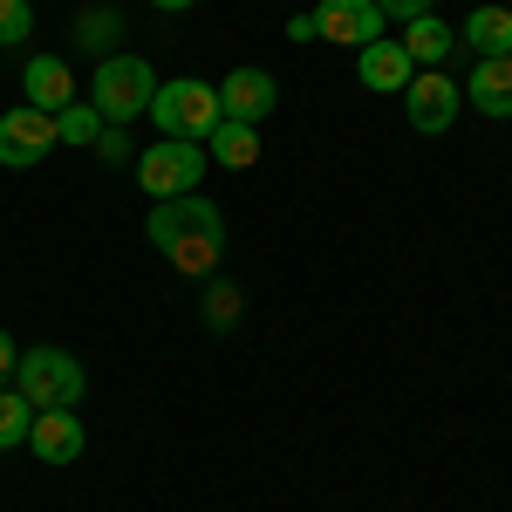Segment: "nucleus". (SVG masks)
<instances>
[{
    "label": "nucleus",
    "mask_w": 512,
    "mask_h": 512,
    "mask_svg": "<svg viewBox=\"0 0 512 512\" xmlns=\"http://www.w3.org/2000/svg\"><path fill=\"white\" fill-rule=\"evenodd\" d=\"M28 424H35V403L14 390H0V451H14V444H28Z\"/></svg>",
    "instance_id": "f3484780"
},
{
    "label": "nucleus",
    "mask_w": 512,
    "mask_h": 512,
    "mask_svg": "<svg viewBox=\"0 0 512 512\" xmlns=\"http://www.w3.org/2000/svg\"><path fill=\"white\" fill-rule=\"evenodd\" d=\"M274 103H280V82L267 69H233L219 82V117L226 123H260V117H274Z\"/></svg>",
    "instance_id": "1a4fd4ad"
},
{
    "label": "nucleus",
    "mask_w": 512,
    "mask_h": 512,
    "mask_svg": "<svg viewBox=\"0 0 512 512\" xmlns=\"http://www.w3.org/2000/svg\"><path fill=\"white\" fill-rule=\"evenodd\" d=\"M205 178V144L192 137H158L151 151H137V185L151 198H192Z\"/></svg>",
    "instance_id": "20e7f679"
},
{
    "label": "nucleus",
    "mask_w": 512,
    "mask_h": 512,
    "mask_svg": "<svg viewBox=\"0 0 512 512\" xmlns=\"http://www.w3.org/2000/svg\"><path fill=\"white\" fill-rule=\"evenodd\" d=\"M458 41L472 48L478 62H485V55H512V7H478L472 21L458 28Z\"/></svg>",
    "instance_id": "2eb2a0df"
},
{
    "label": "nucleus",
    "mask_w": 512,
    "mask_h": 512,
    "mask_svg": "<svg viewBox=\"0 0 512 512\" xmlns=\"http://www.w3.org/2000/svg\"><path fill=\"white\" fill-rule=\"evenodd\" d=\"M89 151H96V158H103V164H123V158H130V137H123L117 123H103V137H96Z\"/></svg>",
    "instance_id": "4be33fe9"
},
{
    "label": "nucleus",
    "mask_w": 512,
    "mask_h": 512,
    "mask_svg": "<svg viewBox=\"0 0 512 512\" xmlns=\"http://www.w3.org/2000/svg\"><path fill=\"white\" fill-rule=\"evenodd\" d=\"M151 7H164V14H185V7H198V0H151Z\"/></svg>",
    "instance_id": "393cba45"
},
{
    "label": "nucleus",
    "mask_w": 512,
    "mask_h": 512,
    "mask_svg": "<svg viewBox=\"0 0 512 512\" xmlns=\"http://www.w3.org/2000/svg\"><path fill=\"white\" fill-rule=\"evenodd\" d=\"M55 151V117L35 110V103H14V110H0V164L7 171H28Z\"/></svg>",
    "instance_id": "423d86ee"
},
{
    "label": "nucleus",
    "mask_w": 512,
    "mask_h": 512,
    "mask_svg": "<svg viewBox=\"0 0 512 512\" xmlns=\"http://www.w3.org/2000/svg\"><path fill=\"white\" fill-rule=\"evenodd\" d=\"M315 35L335 48H369V41H383V7L376 0H321Z\"/></svg>",
    "instance_id": "0eeeda50"
},
{
    "label": "nucleus",
    "mask_w": 512,
    "mask_h": 512,
    "mask_svg": "<svg viewBox=\"0 0 512 512\" xmlns=\"http://www.w3.org/2000/svg\"><path fill=\"white\" fill-rule=\"evenodd\" d=\"M205 321H212V328H233V321H239V287L219 280V287L205 294Z\"/></svg>",
    "instance_id": "aec40b11"
},
{
    "label": "nucleus",
    "mask_w": 512,
    "mask_h": 512,
    "mask_svg": "<svg viewBox=\"0 0 512 512\" xmlns=\"http://www.w3.org/2000/svg\"><path fill=\"white\" fill-rule=\"evenodd\" d=\"M14 362H21V349H14V342H7V335H0V390H7V383H14Z\"/></svg>",
    "instance_id": "b1692460"
},
{
    "label": "nucleus",
    "mask_w": 512,
    "mask_h": 512,
    "mask_svg": "<svg viewBox=\"0 0 512 512\" xmlns=\"http://www.w3.org/2000/svg\"><path fill=\"white\" fill-rule=\"evenodd\" d=\"M123 21H117V7H110V14H103V7H96V14H82V48H103V35H117Z\"/></svg>",
    "instance_id": "412c9836"
},
{
    "label": "nucleus",
    "mask_w": 512,
    "mask_h": 512,
    "mask_svg": "<svg viewBox=\"0 0 512 512\" xmlns=\"http://www.w3.org/2000/svg\"><path fill=\"white\" fill-rule=\"evenodd\" d=\"M355 76L376 96H403L410 76H417V62L403 55V41H369V48H355Z\"/></svg>",
    "instance_id": "9d476101"
},
{
    "label": "nucleus",
    "mask_w": 512,
    "mask_h": 512,
    "mask_svg": "<svg viewBox=\"0 0 512 512\" xmlns=\"http://www.w3.org/2000/svg\"><path fill=\"white\" fill-rule=\"evenodd\" d=\"M28 451H35L41 465H76V458H82L76 410H35V424H28Z\"/></svg>",
    "instance_id": "9b49d317"
},
{
    "label": "nucleus",
    "mask_w": 512,
    "mask_h": 512,
    "mask_svg": "<svg viewBox=\"0 0 512 512\" xmlns=\"http://www.w3.org/2000/svg\"><path fill=\"white\" fill-rule=\"evenodd\" d=\"M205 158H219L226 171H253L260 164V137H253V123H212V137H205Z\"/></svg>",
    "instance_id": "dca6fc26"
},
{
    "label": "nucleus",
    "mask_w": 512,
    "mask_h": 512,
    "mask_svg": "<svg viewBox=\"0 0 512 512\" xmlns=\"http://www.w3.org/2000/svg\"><path fill=\"white\" fill-rule=\"evenodd\" d=\"M144 233L151 246H164V260L178 267V274H219V253H226V219H219V205H205V198H158L151 205V219H144Z\"/></svg>",
    "instance_id": "f257e3e1"
},
{
    "label": "nucleus",
    "mask_w": 512,
    "mask_h": 512,
    "mask_svg": "<svg viewBox=\"0 0 512 512\" xmlns=\"http://www.w3.org/2000/svg\"><path fill=\"white\" fill-rule=\"evenodd\" d=\"M458 103H465V89L444 76V69H431V76H410V89H403V110H410V130H424V137H437V130H451V117H458Z\"/></svg>",
    "instance_id": "6e6552de"
},
{
    "label": "nucleus",
    "mask_w": 512,
    "mask_h": 512,
    "mask_svg": "<svg viewBox=\"0 0 512 512\" xmlns=\"http://www.w3.org/2000/svg\"><path fill=\"white\" fill-rule=\"evenodd\" d=\"M383 7V21H417V14H431L437 0H376Z\"/></svg>",
    "instance_id": "5701e85b"
},
{
    "label": "nucleus",
    "mask_w": 512,
    "mask_h": 512,
    "mask_svg": "<svg viewBox=\"0 0 512 512\" xmlns=\"http://www.w3.org/2000/svg\"><path fill=\"white\" fill-rule=\"evenodd\" d=\"M465 103L485 117H512V55H485L465 82Z\"/></svg>",
    "instance_id": "ddd939ff"
},
{
    "label": "nucleus",
    "mask_w": 512,
    "mask_h": 512,
    "mask_svg": "<svg viewBox=\"0 0 512 512\" xmlns=\"http://www.w3.org/2000/svg\"><path fill=\"white\" fill-rule=\"evenodd\" d=\"M103 137V117H96V103H69L62 117H55V144H96Z\"/></svg>",
    "instance_id": "a211bd4d"
},
{
    "label": "nucleus",
    "mask_w": 512,
    "mask_h": 512,
    "mask_svg": "<svg viewBox=\"0 0 512 512\" xmlns=\"http://www.w3.org/2000/svg\"><path fill=\"white\" fill-rule=\"evenodd\" d=\"M151 117H158L164 137H192V144H205L212 123H219V89L198 82V76H178V82H164L158 96H151Z\"/></svg>",
    "instance_id": "39448f33"
},
{
    "label": "nucleus",
    "mask_w": 512,
    "mask_h": 512,
    "mask_svg": "<svg viewBox=\"0 0 512 512\" xmlns=\"http://www.w3.org/2000/svg\"><path fill=\"white\" fill-rule=\"evenodd\" d=\"M151 96H158V76H151V62L144 55H110L103 69H96V89H89V103H96V117L103 123H130L151 110Z\"/></svg>",
    "instance_id": "7ed1b4c3"
},
{
    "label": "nucleus",
    "mask_w": 512,
    "mask_h": 512,
    "mask_svg": "<svg viewBox=\"0 0 512 512\" xmlns=\"http://www.w3.org/2000/svg\"><path fill=\"white\" fill-rule=\"evenodd\" d=\"M14 390L28 396L35 410H76L89 376H82V362L69 349H28L14 362Z\"/></svg>",
    "instance_id": "f03ea898"
},
{
    "label": "nucleus",
    "mask_w": 512,
    "mask_h": 512,
    "mask_svg": "<svg viewBox=\"0 0 512 512\" xmlns=\"http://www.w3.org/2000/svg\"><path fill=\"white\" fill-rule=\"evenodd\" d=\"M28 28H35V7L28 0H0V48H21Z\"/></svg>",
    "instance_id": "6ab92c4d"
},
{
    "label": "nucleus",
    "mask_w": 512,
    "mask_h": 512,
    "mask_svg": "<svg viewBox=\"0 0 512 512\" xmlns=\"http://www.w3.org/2000/svg\"><path fill=\"white\" fill-rule=\"evenodd\" d=\"M458 48V28H444L437 14H417V21H403V55L410 62H424V69H444V55Z\"/></svg>",
    "instance_id": "4468645a"
},
{
    "label": "nucleus",
    "mask_w": 512,
    "mask_h": 512,
    "mask_svg": "<svg viewBox=\"0 0 512 512\" xmlns=\"http://www.w3.org/2000/svg\"><path fill=\"white\" fill-rule=\"evenodd\" d=\"M21 89H28V103L48 110V117H62V110L76 103V76H69V62H55V55H35L28 76H21Z\"/></svg>",
    "instance_id": "f8f14e48"
}]
</instances>
